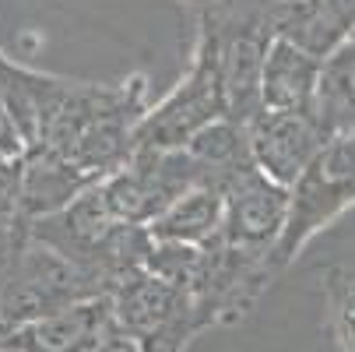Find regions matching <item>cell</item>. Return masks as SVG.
Listing matches in <instances>:
<instances>
[{"instance_id":"obj_1","label":"cell","mask_w":355,"mask_h":352,"mask_svg":"<svg viewBox=\"0 0 355 352\" xmlns=\"http://www.w3.org/2000/svg\"><path fill=\"white\" fill-rule=\"evenodd\" d=\"M144 74L116 85L60 81L57 103L32 148H49L88 180H106L134 152V127L144 117Z\"/></svg>"},{"instance_id":"obj_2","label":"cell","mask_w":355,"mask_h":352,"mask_svg":"<svg viewBox=\"0 0 355 352\" xmlns=\"http://www.w3.org/2000/svg\"><path fill=\"white\" fill-rule=\"evenodd\" d=\"M225 117V99L218 81V60H215V32L197 22V39L187 74L173 85V92L162 103L148 106L144 117L134 127V148L144 152H183V148Z\"/></svg>"},{"instance_id":"obj_3","label":"cell","mask_w":355,"mask_h":352,"mask_svg":"<svg viewBox=\"0 0 355 352\" xmlns=\"http://www.w3.org/2000/svg\"><path fill=\"white\" fill-rule=\"evenodd\" d=\"M106 299L116 331L127 335L137 352H183L197 331H205L190 292L144 268L116 278L106 289Z\"/></svg>"},{"instance_id":"obj_4","label":"cell","mask_w":355,"mask_h":352,"mask_svg":"<svg viewBox=\"0 0 355 352\" xmlns=\"http://www.w3.org/2000/svg\"><path fill=\"white\" fill-rule=\"evenodd\" d=\"M193 187L208 183L187 152H144V148H134L116 173L98 180L106 212L123 226L144 229Z\"/></svg>"},{"instance_id":"obj_5","label":"cell","mask_w":355,"mask_h":352,"mask_svg":"<svg viewBox=\"0 0 355 352\" xmlns=\"http://www.w3.org/2000/svg\"><path fill=\"white\" fill-rule=\"evenodd\" d=\"M285 212H288V190L268 180L257 166H250L222 187L218 240L236 250L271 258L285 229Z\"/></svg>"},{"instance_id":"obj_6","label":"cell","mask_w":355,"mask_h":352,"mask_svg":"<svg viewBox=\"0 0 355 352\" xmlns=\"http://www.w3.org/2000/svg\"><path fill=\"white\" fill-rule=\"evenodd\" d=\"M352 208H355V190L341 176H334L317 156V162L288 187L285 229H282V236L275 243V254H271L275 271L282 275L302 250L310 246L313 236L331 229Z\"/></svg>"},{"instance_id":"obj_7","label":"cell","mask_w":355,"mask_h":352,"mask_svg":"<svg viewBox=\"0 0 355 352\" xmlns=\"http://www.w3.org/2000/svg\"><path fill=\"white\" fill-rule=\"evenodd\" d=\"M246 144L250 159L268 180L278 187H292L306 173L317 156L324 152L327 134L313 120V113H278V110H261L246 124Z\"/></svg>"},{"instance_id":"obj_8","label":"cell","mask_w":355,"mask_h":352,"mask_svg":"<svg viewBox=\"0 0 355 352\" xmlns=\"http://www.w3.org/2000/svg\"><path fill=\"white\" fill-rule=\"evenodd\" d=\"M116 335V321L106 296H92L81 303L60 307L35 321L18 324L4 335L0 349L11 352H98Z\"/></svg>"},{"instance_id":"obj_9","label":"cell","mask_w":355,"mask_h":352,"mask_svg":"<svg viewBox=\"0 0 355 352\" xmlns=\"http://www.w3.org/2000/svg\"><path fill=\"white\" fill-rule=\"evenodd\" d=\"M271 35L324 60L355 32V0H275Z\"/></svg>"},{"instance_id":"obj_10","label":"cell","mask_w":355,"mask_h":352,"mask_svg":"<svg viewBox=\"0 0 355 352\" xmlns=\"http://www.w3.org/2000/svg\"><path fill=\"white\" fill-rule=\"evenodd\" d=\"M320 60L285 39H271L261 64V106L278 113H310Z\"/></svg>"},{"instance_id":"obj_11","label":"cell","mask_w":355,"mask_h":352,"mask_svg":"<svg viewBox=\"0 0 355 352\" xmlns=\"http://www.w3.org/2000/svg\"><path fill=\"white\" fill-rule=\"evenodd\" d=\"M95 180L78 173L49 148H25L21 152V183H18V205L28 222L64 212L71 201L88 190Z\"/></svg>"},{"instance_id":"obj_12","label":"cell","mask_w":355,"mask_h":352,"mask_svg":"<svg viewBox=\"0 0 355 352\" xmlns=\"http://www.w3.org/2000/svg\"><path fill=\"white\" fill-rule=\"evenodd\" d=\"M222 229V190L193 187L148 226L151 243H180V246H208Z\"/></svg>"},{"instance_id":"obj_13","label":"cell","mask_w":355,"mask_h":352,"mask_svg":"<svg viewBox=\"0 0 355 352\" xmlns=\"http://www.w3.org/2000/svg\"><path fill=\"white\" fill-rule=\"evenodd\" d=\"M310 113L327 137L355 127V32L320 60Z\"/></svg>"},{"instance_id":"obj_14","label":"cell","mask_w":355,"mask_h":352,"mask_svg":"<svg viewBox=\"0 0 355 352\" xmlns=\"http://www.w3.org/2000/svg\"><path fill=\"white\" fill-rule=\"evenodd\" d=\"M327 331L338 352H355V275L345 268L324 271Z\"/></svg>"},{"instance_id":"obj_15","label":"cell","mask_w":355,"mask_h":352,"mask_svg":"<svg viewBox=\"0 0 355 352\" xmlns=\"http://www.w3.org/2000/svg\"><path fill=\"white\" fill-rule=\"evenodd\" d=\"M320 162H324L334 176H341V180L355 190V127L327 137L324 152H320Z\"/></svg>"},{"instance_id":"obj_16","label":"cell","mask_w":355,"mask_h":352,"mask_svg":"<svg viewBox=\"0 0 355 352\" xmlns=\"http://www.w3.org/2000/svg\"><path fill=\"white\" fill-rule=\"evenodd\" d=\"M0 352H11V349H0Z\"/></svg>"},{"instance_id":"obj_17","label":"cell","mask_w":355,"mask_h":352,"mask_svg":"<svg viewBox=\"0 0 355 352\" xmlns=\"http://www.w3.org/2000/svg\"><path fill=\"white\" fill-rule=\"evenodd\" d=\"M0 49H4V46H0Z\"/></svg>"}]
</instances>
